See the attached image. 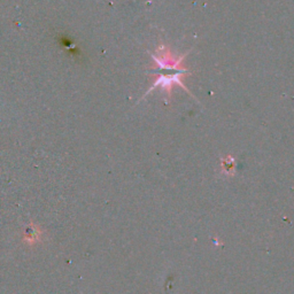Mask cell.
Instances as JSON below:
<instances>
[{"label":"cell","instance_id":"1","mask_svg":"<svg viewBox=\"0 0 294 294\" xmlns=\"http://www.w3.org/2000/svg\"><path fill=\"white\" fill-rule=\"evenodd\" d=\"M152 58L154 59L160 69H165V70H170V71L182 70L181 62H182L183 58L177 59V60H174V59L171 58L170 52H169L165 47H161L160 50H159L158 53L152 55ZM184 72L185 71L175 72V74H159L158 79L155 81L153 86H151V89L148 90L147 95L152 91V90L158 88V86H161L162 89H164L165 91L170 95L172 85H175V84L181 85L183 89L186 90V91L189 92V90L185 88V85L183 84V81H182V77L185 75Z\"/></svg>","mask_w":294,"mask_h":294},{"label":"cell","instance_id":"2","mask_svg":"<svg viewBox=\"0 0 294 294\" xmlns=\"http://www.w3.org/2000/svg\"><path fill=\"white\" fill-rule=\"evenodd\" d=\"M26 237L28 238V240H34L36 238L38 237V232H37V229L33 227H30L29 229L27 231V234Z\"/></svg>","mask_w":294,"mask_h":294}]
</instances>
